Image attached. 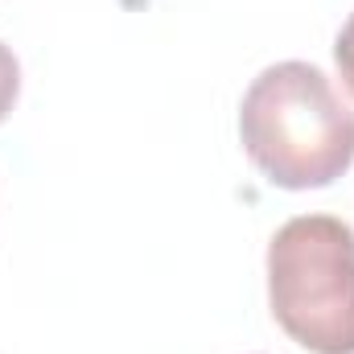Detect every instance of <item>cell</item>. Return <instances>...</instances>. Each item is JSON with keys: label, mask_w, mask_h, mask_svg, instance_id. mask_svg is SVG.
<instances>
[{"label": "cell", "mask_w": 354, "mask_h": 354, "mask_svg": "<svg viewBox=\"0 0 354 354\" xmlns=\"http://www.w3.org/2000/svg\"><path fill=\"white\" fill-rule=\"evenodd\" d=\"M239 140L280 189H322L354 165V111L309 62H276L239 103Z\"/></svg>", "instance_id": "cell-1"}, {"label": "cell", "mask_w": 354, "mask_h": 354, "mask_svg": "<svg viewBox=\"0 0 354 354\" xmlns=\"http://www.w3.org/2000/svg\"><path fill=\"white\" fill-rule=\"evenodd\" d=\"M276 326L313 354H354V231L334 214L288 218L268 243Z\"/></svg>", "instance_id": "cell-2"}, {"label": "cell", "mask_w": 354, "mask_h": 354, "mask_svg": "<svg viewBox=\"0 0 354 354\" xmlns=\"http://www.w3.org/2000/svg\"><path fill=\"white\" fill-rule=\"evenodd\" d=\"M17 95H21V66H17L12 50L0 41V124L8 120V111H12V103H17Z\"/></svg>", "instance_id": "cell-3"}, {"label": "cell", "mask_w": 354, "mask_h": 354, "mask_svg": "<svg viewBox=\"0 0 354 354\" xmlns=\"http://www.w3.org/2000/svg\"><path fill=\"white\" fill-rule=\"evenodd\" d=\"M334 62H338V75H342L346 91L354 95V12H351V21L342 25L338 41H334Z\"/></svg>", "instance_id": "cell-4"}]
</instances>
